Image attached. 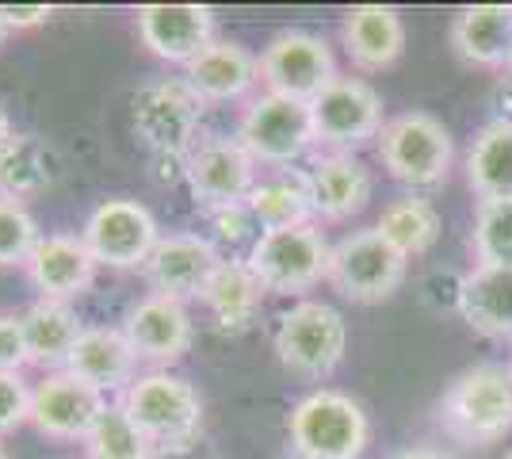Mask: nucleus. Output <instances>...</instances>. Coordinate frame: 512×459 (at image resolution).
I'll return each instance as SVG.
<instances>
[{"label": "nucleus", "instance_id": "obj_21", "mask_svg": "<svg viewBox=\"0 0 512 459\" xmlns=\"http://www.w3.org/2000/svg\"><path fill=\"white\" fill-rule=\"evenodd\" d=\"M341 43L348 62L363 73L390 69L406 50V23L394 8L383 4H356L344 12Z\"/></svg>", "mask_w": 512, "mask_h": 459}, {"label": "nucleus", "instance_id": "obj_6", "mask_svg": "<svg viewBox=\"0 0 512 459\" xmlns=\"http://www.w3.org/2000/svg\"><path fill=\"white\" fill-rule=\"evenodd\" d=\"M409 257H402L390 241L383 238L379 226L352 230L333 245L329 257V284L337 287L348 303L375 306L386 303L398 287L406 284Z\"/></svg>", "mask_w": 512, "mask_h": 459}, {"label": "nucleus", "instance_id": "obj_33", "mask_svg": "<svg viewBox=\"0 0 512 459\" xmlns=\"http://www.w3.org/2000/svg\"><path fill=\"white\" fill-rule=\"evenodd\" d=\"M43 241L39 222L27 211V203L0 196V268H27L35 245Z\"/></svg>", "mask_w": 512, "mask_h": 459}, {"label": "nucleus", "instance_id": "obj_26", "mask_svg": "<svg viewBox=\"0 0 512 459\" xmlns=\"http://www.w3.org/2000/svg\"><path fill=\"white\" fill-rule=\"evenodd\" d=\"M23 329H27L31 364L43 368V372H62L88 326L81 322V314L73 310V303L35 299L23 310Z\"/></svg>", "mask_w": 512, "mask_h": 459}, {"label": "nucleus", "instance_id": "obj_24", "mask_svg": "<svg viewBox=\"0 0 512 459\" xmlns=\"http://www.w3.org/2000/svg\"><path fill=\"white\" fill-rule=\"evenodd\" d=\"M245 207L260 226V234L295 230V226H310L318 219L306 169H272L268 176H260Z\"/></svg>", "mask_w": 512, "mask_h": 459}, {"label": "nucleus", "instance_id": "obj_43", "mask_svg": "<svg viewBox=\"0 0 512 459\" xmlns=\"http://www.w3.org/2000/svg\"><path fill=\"white\" fill-rule=\"evenodd\" d=\"M505 459H512V448H509V452H505Z\"/></svg>", "mask_w": 512, "mask_h": 459}, {"label": "nucleus", "instance_id": "obj_3", "mask_svg": "<svg viewBox=\"0 0 512 459\" xmlns=\"http://www.w3.org/2000/svg\"><path fill=\"white\" fill-rule=\"evenodd\" d=\"M379 161L406 188H436L444 184L455 161V138L428 111H406L386 119L379 131Z\"/></svg>", "mask_w": 512, "mask_h": 459}, {"label": "nucleus", "instance_id": "obj_30", "mask_svg": "<svg viewBox=\"0 0 512 459\" xmlns=\"http://www.w3.org/2000/svg\"><path fill=\"white\" fill-rule=\"evenodd\" d=\"M379 230H383V238L402 253V257H421V253H428L436 241H440V211L428 203V199L421 196H398L390 199L383 207V215H379V222H375Z\"/></svg>", "mask_w": 512, "mask_h": 459}, {"label": "nucleus", "instance_id": "obj_5", "mask_svg": "<svg viewBox=\"0 0 512 459\" xmlns=\"http://www.w3.org/2000/svg\"><path fill=\"white\" fill-rule=\"evenodd\" d=\"M119 402L157 448L188 444L203 433V398L184 375H172L169 368L142 372L119 394Z\"/></svg>", "mask_w": 512, "mask_h": 459}, {"label": "nucleus", "instance_id": "obj_27", "mask_svg": "<svg viewBox=\"0 0 512 459\" xmlns=\"http://www.w3.org/2000/svg\"><path fill=\"white\" fill-rule=\"evenodd\" d=\"M58 173H62V157L39 134H16L0 150V196L4 199H16V203L39 199L54 188Z\"/></svg>", "mask_w": 512, "mask_h": 459}, {"label": "nucleus", "instance_id": "obj_28", "mask_svg": "<svg viewBox=\"0 0 512 459\" xmlns=\"http://www.w3.org/2000/svg\"><path fill=\"white\" fill-rule=\"evenodd\" d=\"M467 184L478 199H512V119H493L474 134Z\"/></svg>", "mask_w": 512, "mask_h": 459}, {"label": "nucleus", "instance_id": "obj_7", "mask_svg": "<svg viewBox=\"0 0 512 459\" xmlns=\"http://www.w3.org/2000/svg\"><path fill=\"white\" fill-rule=\"evenodd\" d=\"M234 138L249 150L256 165L291 169L302 153L314 146L310 104L287 100V96H276V92H260L241 111Z\"/></svg>", "mask_w": 512, "mask_h": 459}, {"label": "nucleus", "instance_id": "obj_40", "mask_svg": "<svg viewBox=\"0 0 512 459\" xmlns=\"http://www.w3.org/2000/svg\"><path fill=\"white\" fill-rule=\"evenodd\" d=\"M8 35H12V27L4 23V12H0V46H4V39H8Z\"/></svg>", "mask_w": 512, "mask_h": 459}, {"label": "nucleus", "instance_id": "obj_4", "mask_svg": "<svg viewBox=\"0 0 512 459\" xmlns=\"http://www.w3.org/2000/svg\"><path fill=\"white\" fill-rule=\"evenodd\" d=\"M276 356L279 364L299 379H329L341 368L348 349V326L341 310L318 299H299L283 310L276 322Z\"/></svg>", "mask_w": 512, "mask_h": 459}, {"label": "nucleus", "instance_id": "obj_29", "mask_svg": "<svg viewBox=\"0 0 512 459\" xmlns=\"http://www.w3.org/2000/svg\"><path fill=\"white\" fill-rule=\"evenodd\" d=\"M264 284L256 280V272L245 261H226L214 276L211 291L203 295V306L211 310L218 329L226 333H241L256 322L260 306H264Z\"/></svg>", "mask_w": 512, "mask_h": 459}, {"label": "nucleus", "instance_id": "obj_16", "mask_svg": "<svg viewBox=\"0 0 512 459\" xmlns=\"http://www.w3.org/2000/svg\"><path fill=\"white\" fill-rule=\"evenodd\" d=\"M134 27L153 58L184 69L218 39V23L207 4H142L134 12Z\"/></svg>", "mask_w": 512, "mask_h": 459}, {"label": "nucleus", "instance_id": "obj_9", "mask_svg": "<svg viewBox=\"0 0 512 459\" xmlns=\"http://www.w3.org/2000/svg\"><path fill=\"white\" fill-rule=\"evenodd\" d=\"M203 100L184 81H150L130 96V127L161 157H188L199 146Z\"/></svg>", "mask_w": 512, "mask_h": 459}, {"label": "nucleus", "instance_id": "obj_2", "mask_svg": "<svg viewBox=\"0 0 512 459\" xmlns=\"http://www.w3.org/2000/svg\"><path fill=\"white\" fill-rule=\"evenodd\" d=\"M371 444V421L344 391L306 394L287 414V452L295 459H360Z\"/></svg>", "mask_w": 512, "mask_h": 459}, {"label": "nucleus", "instance_id": "obj_23", "mask_svg": "<svg viewBox=\"0 0 512 459\" xmlns=\"http://www.w3.org/2000/svg\"><path fill=\"white\" fill-rule=\"evenodd\" d=\"M448 43L455 58L467 66H505L512 50V4H470L455 12Z\"/></svg>", "mask_w": 512, "mask_h": 459}, {"label": "nucleus", "instance_id": "obj_1", "mask_svg": "<svg viewBox=\"0 0 512 459\" xmlns=\"http://www.w3.org/2000/svg\"><path fill=\"white\" fill-rule=\"evenodd\" d=\"M436 421L463 448H490L512 433V368L474 364L440 394Z\"/></svg>", "mask_w": 512, "mask_h": 459}, {"label": "nucleus", "instance_id": "obj_15", "mask_svg": "<svg viewBox=\"0 0 512 459\" xmlns=\"http://www.w3.org/2000/svg\"><path fill=\"white\" fill-rule=\"evenodd\" d=\"M222 264L226 257L211 238L184 230V234H169L157 241L142 276L153 295H169L176 303H203Z\"/></svg>", "mask_w": 512, "mask_h": 459}, {"label": "nucleus", "instance_id": "obj_38", "mask_svg": "<svg viewBox=\"0 0 512 459\" xmlns=\"http://www.w3.org/2000/svg\"><path fill=\"white\" fill-rule=\"evenodd\" d=\"M386 459H455V456L444 452V448H402V452H394V456Z\"/></svg>", "mask_w": 512, "mask_h": 459}, {"label": "nucleus", "instance_id": "obj_10", "mask_svg": "<svg viewBox=\"0 0 512 459\" xmlns=\"http://www.w3.org/2000/svg\"><path fill=\"white\" fill-rule=\"evenodd\" d=\"M81 238L92 249L100 268L138 272V268L150 264L153 249L165 234H161V226H157L146 203H138V199H104V203L92 207Z\"/></svg>", "mask_w": 512, "mask_h": 459}, {"label": "nucleus", "instance_id": "obj_11", "mask_svg": "<svg viewBox=\"0 0 512 459\" xmlns=\"http://www.w3.org/2000/svg\"><path fill=\"white\" fill-rule=\"evenodd\" d=\"M256 62H260L264 92L302 100V104H314L321 92L341 77L329 43L310 31H279L276 39L260 50Z\"/></svg>", "mask_w": 512, "mask_h": 459}, {"label": "nucleus", "instance_id": "obj_34", "mask_svg": "<svg viewBox=\"0 0 512 459\" xmlns=\"http://www.w3.org/2000/svg\"><path fill=\"white\" fill-rule=\"evenodd\" d=\"M31 421V387L16 372H0V437Z\"/></svg>", "mask_w": 512, "mask_h": 459}, {"label": "nucleus", "instance_id": "obj_35", "mask_svg": "<svg viewBox=\"0 0 512 459\" xmlns=\"http://www.w3.org/2000/svg\"><path fill=\"white\" fill-rule=\"evenodd\" d=\"M27 364H31V349H27L23 314H8V310H0V372L23 375Z\"/></svg>", "mask_w": 512, "mask_h": 459}, {"label": "nucleus", "instance_id": "obj_19", "mask_svg": "<svg viewBox=\"0 0 512 459\" xmlns=\"http://www.w3.org/2000/svg\"><path fill=\"white\" fill-rule=\"evenodd\" d=\"M65 372L85 379L88 387H96L104 398H119L138 379V352L127 341L123 326H88L69 356Z\"/></svg>", "mask_w": 512, "mask_h": 459}, {"label": "nucleus", "instance_id": "obj_37", "mask_svg": "<svg viewBox=\"0 0 512 459\" xmlns=\"http://www.w3.org/2000/svg\"><path fill=\"white\" fill-rule=\"evenodd\" d=\"M153 459H214L203 452V440H188V444H165L153 448Z\"/></svg>", "mask_w": 512, "mask_h": 459}, {"label": "nucleus", "instance_id": "obj_18", "mask_svg": "<svg viewBox=\"0 0 512 459\" xmlns=\"http://www.w3.org/2000/svg\"><path fill=\"white\" fill-rule=\"evenodd\" d=\"M96 272L100 264L81 234H46L27 261L31 287L39 291V299H54V303L81 299L96 284Z\"/></svg>", "mask_w": 512, "mask_h": 459}, {"label": "nucleus", "instance_id": "obj_25", "mask_svg": "<svg viewBox=\"0 0 512 459\" xmlns=\"http://www.w3.org/2000/svg\"><path fill=\"white\" fill-rule=\"evenodd\" d=\"M459 314L474 333L512 341V268H470L459 284Z\"/></svg>", "mask_w": 512, "mask_h": 459}, {"label": "nucleus", "instance_id": "obj_36", "mask_svg": "<svg viewBox=\"0 0 512 459\" xmlns=\"http://www.w3.org/2000/svg\"><path fill=\"white\" fill-rule=\"evenodd\" d=\"M0 12L12 31H31V27H43L54 8L50 4H0Z\"/></svg>", "mask_w": 512, "mask_h": 459}, {"label": "nucleus", "instance_id": "obj_13", "mask_svg": "<svg viewBox=\"0 0 512 459\" xmlns=\"http://www.w3.org/2000/svg\"><path fill=\"white\" fill-rule=\"evenodd\" d=\"M184 180L192 188L199 207L207 211H230V207H245V199L256 188V161L237 138H199L188 157H184Z\"/></svg>", "mask_w": 512, "mask_h": 459}, {"label": "nucleus", "instance_id": "obj_12", "mask_svg": "<svg viewBox=\"0 0 512 459\" xmlns=\"http://www.w3.org/2000/svg\"><path fill=\"white\" fill-rule=\"evenodd\" d=\"M314 146L325 153H352L383 131V96L360 77H337L310 104Z\"/></svg>", "mask_w": 512, "mask_h": 459}, {"label": "nucleus", "instance_id": "obj_32", "mask_svg": "<svg viewBox=\"0 0 512 459\" xmlns=\"http://www.w3.org/2000/svg\"><path fill=\"white\" fill-rule=\"evenodd\" d=\"M470 245L474 268H512V199H478Z\"/></svg>", "mask_w": 512, "mask_h": 459}, {"label": "nucleus", "instance_id": "obj_31", "mask_svg": "<svg viewBox=\"0 0 512 459\" xmlns=\"http://www.w3.org/2000/svg\"><path fill=\"white\" fill-rule=\"evenodd\" d=\"M81 448H85V459H153L157 444L130 421L123 402L111 398Z\"/></svg>", "mask_w": 512, "mask_h": 459}, {"label": "nucleus", "instance_id": "obj_22", "mask_svg": "<svg viewBox=\"0 0 512 459\" xmlns=\"http://www.w3.org/2000/svg\"><path fill=\"white\" fill-rule=\"evenodd\" d=\"M260 81V62L234 39H214L192 66L184 69V85L192 88L203 104L241 100Z\"/></svg>", "mask_w": 512, "mask_h": 459}, {"label": "nucleus", "instance_id": "obj_14", "mask_svg": "<svg viewBox=\"0 0 512 459\" xmlns=\"http://www.w3.org/2000/svg\"><path fill=\"white\" fill-rule=\"evenodd\" d=\"M104 394L88 387L73 372H43V379L31 387V421L35 433L58 444H85L92 425L107 410Z\"/></svg>", "mask_w": 512, "mask_h": 459}, {"label": "nucleus", "instance_id": "obj_42", "mask_svg": "<svg viewBox=\"0 0 512 459\" xmlns=\"http://www.w3.org/2000/svg\"><path fill=\"white\" fill-rule=\"evenodd\" d=\"M0 459H8V452H4V444H0Z\"/></svg>", "mask_w": 512, "mask_h": 459}, {"label": "nucleus", "instance_id": "obj_20", "mask_svg": "<svg viewBox=\"0 0 512 459\" xmlns=\"http://www.w3.org/2000/svg\"><path fill=\"white\" fill-rule=\"evenodd\" d=\"M314 211L325 222H344L360 215L375 192V176L356 153H318L306 169Z\"/></svg>", "mask_w": 512, "mask_h": 459}, {"label": "nucleus", "instance_id": "obj_8", "mask_svg": "<svg viewBox=\"0 0 512 459\" xmlns=\"http://www.w3.org/2000/svg\"><path fill=\"white\" fill-rule=\"evenodd\" d=\"M329 257H333V245L310 222V226H295V230L260 234L245 264L256 272V280L264 284V291L306 295L321 280H329Z\"/></svg>", "mask_w": 512, "mask_h": 459}, {"label": "nucleus", "instance_id": "obj_17", "mask_svg": "<svg viewBox=\"0 0 512 459\" xmlns=\"http://www.w3.org/2000/svg\"><path fill=\"white\" fill-rule=\"evenodd\" d=\"M123 333L134 345L138 360H146L153 368H169L176 360H184V352L192 349V314L188 303H176L169 295H146L127 310Z\"/></svg>", "mask_w": 512, "mask_h": 459}, {"label": "nucleus", "instance_id": "obj_41", "mask_svg": "<svg viewBox=\"0 0 512 459\" xmlns=\"http://www.w3.org/2000/svg\"><path fill=\"white\" fill-rule=\"evenodd\" d=\"M505 69H509V73H512V50H509V58H505Z\"/></svg>", "mask_w": 512, "mask_h": 459}, {"label": "nucleus", "instance_id": "obj_39", "mask_svg": "<svg viewBox=\"0 0 512 459\" xmlns=\"http://www.w3.org/2000/svg\"><path fill=\"white\" fill-rule=\"evenodd\" d=\"M12 138H16V134H12V123H8V115H4V108H0V150H4Z\"/></svg>", "mask_w": 512, "mask_h": 459}]
</instances>
